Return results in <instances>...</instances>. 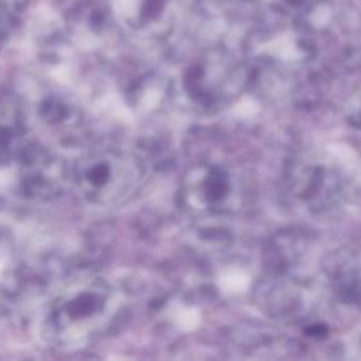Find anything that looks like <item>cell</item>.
I'll use <instances>...</instances> for the list:
<instances>
[{
	"instance_id": "1",
	"label": "cell",
	"mask_w": 361,
	"mask_h": 361,
	"mask_svg": "<svg viewBox=\"0 0 361 361\" xmlns=\"http://www.w3.org/2000/svg\"><path fill=\"white\" fill-rule=\"evenodd\" d=\"M116 309L115 291L104 281L76 286L53 303L46 317V335L56 342H81L102 331Z\"/></svg>"
},
{
	"instance_id": "3",
	"label": "cell",
	"mask_w": 361,
	"mask_h": 361,
	"mask_svg": "<svg viewBox=\"0 0 361 361\" xmlns=\"http://www.w3.org/2000/svg\"><path fill=\"white\" fill-rule=\"evenodd\" d=\"M231 192V183L224 171L219 168L194 169V175L187 182V194L194 204L201 208L224 207Z\"/></svg>"
},
{
	"instance_id": "2",
	"label": "cell",
	"mask_w": 361,
	"mask_h": 361,
	"mask_svg": "<svg viewBox=\"0 0 361 361\" xmlns=\"http://www.w3.org/2000/svg\"><path fill=\"white\" fill-rule=\"evenodd\" d=\"M140 178L137 164L126 154L102 152L85 159L76 173L80 189L95 203H115L133 190Z\"/></svg>"
}]
</instances>
